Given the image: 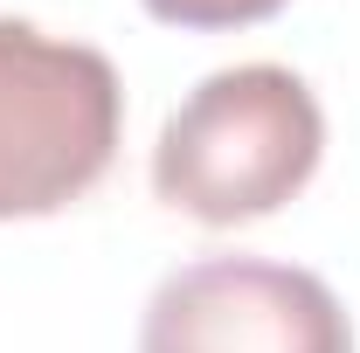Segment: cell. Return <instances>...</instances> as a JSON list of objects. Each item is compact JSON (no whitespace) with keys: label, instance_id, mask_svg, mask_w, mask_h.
<instances>
[{"label":"cell","instance_id":"6da1fadb","mask_svg":"<svg viewBox=\"0 0 360 353\" xmlns=\"http://www.w3.org/2000/svg\"><path fill=\"white\" fill-rule=\"evenodd\" d=\"M326 153V111L284 63L215 70L174 104L153 146V194L180 215L236 229L277 215Z\"/></svg>","mask_w":360,"mask_h":353},{"label":"cell","instance_id":"7a4b0ae2","mask_svg":"<svg viewBox=\"0 0 360 353\" xmlns=\"http://www.w3.org/2000/svg\"><path fill=\"white\" fill-rule=\"evenodd\" d=\"M125 90L111 56L0 14V222L84 201L118 160Z\"/></svg>","mask_w":360,"mask_h":353},{"label":"cell","instance_id":"3957f363","mask_svg":"<svg viewBox=\"0 0 360 353\" xmlns=\"http://www.w3.org/2000/svg\"><path fill=\"white\" fill-rule=\"evenodd\" d=\"M139 353H354V326L312 270L201 257L153 291Z\"/></svg>","mask_w":360,"mask_h":353},{"label":"cell","instance_id":"277c9868","mask_svg":"<svg viewBox=\"0 0 360 353\" xmlns=\"http://www.w3.org/2000/svg\"><path fill=\"white\" fill-rule=\"evenodd\" d=\"M284 0H146L153 21H174V28H250L270 21Z\"/></svg>","mask_w":360,"mask_h":353}]
</instances>
